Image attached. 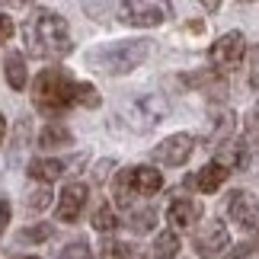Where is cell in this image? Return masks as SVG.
I'll use <instances>...</instances> for the list:
<instances>
[{"label": "cell", "instance_id": "6da1fadb", "mask_svg": "<svg viewBox=\"0 0 259 259\" xmlns=\"http://www.w3.org/2000/svg\"><path fill=\"white\" fill-rule=\"evenodd\" d=\"M26 45L38 58H64L71 52V29L55 10H38L26 23Z\"/></svg>", "mask_w": 259, "mask_h": 259}, {"label": "cell", "instance_id": "7a4b0ae2", "mask_svg": "<svg viewBox=\"0 0 259 259\" xmlns=\"http://www.w3.org/2000/svg\"><path fill=\"white\" fill-rule=\"evenodd\" d=\"M147 55H151V42L147 38H122V42H109L103 48H93L87 55V61L96 71L118 77V74H132Z\"/></svg>", "mask_w": 259, "mask_h": 259}, {"label": "cell", "instance_id": "3957f363", "mask_svg": "<svg viewBox=\"0 0 259 259\" xmlns=\"http://www.w3.org/2000/svg\"><path fill=\"white\" fill-rule=\"evenodd\" d=\"M74 83L64 71H58V67H48L35 77L32 83V99L35 106L42 109V112H64L67 106H74Z\"/></svg>", "mask_w": 259, "mask_h": 259}, {"label": "cell", "instance_id": "277c9868", "mask_svg": "<svg viewBox=\"0 0 259 259\" xmlns=\"http://www.w3.org/2000/svg\"><path fill=\"white\" fill-rule=\"evenodd\" d=\"M163 189V176L154 166H128L115 176V202L122 208H132L135 198H147Z\"/></svg>", "mask_w": 259, "mask_h": 259}, {"label": "cell", "instance_id": "5b68a950", "mask_svg": "<svg viewBox=\"0 0 259 259\" xmlns=\"http://www.w3.org/2000/svg\"><path fill=\"white\" fill-rule=\"evenodd\" d=\"M115 16L122 19L125 26L154 29V26L166 23V16H170V4H166V0H122Z\"/></svg>", "mask_w": 259, "mask_h": 259}, {"label": "cell", "instance_id": "8992f818", "mask_svg": "<svg viewBox=\"0 0 259 259\" xmlns=\"http://www.w3.org/2000/svg\"><path fill=\"white\" fill-rule=\"evenodd\" d=\"M166 112H170L166 99H163V96H154V93L138 96V99H132V103L122 109L125 122L132 125L135 132H151V128H157V125L166 118Z\"/></svg>", "mask_w": 259, "mask_h": 259}, {"label": "cell", "instance_id": "52a82bcc", "mask_svg": "<svg viewBox=\"0 0 259 259\" xmlns=\"http://www.w3.org/2000/svg\"><path fill=\"white\" fill-rule=\"evenodd\" d=\"M192 250L202 259H221L227 250H231V231H227V224L221 221V218L202 224L198 234L192 237Z\"/></svg>", "mask_w": 259, "mask_h": 259}, {"label": "cell", "instance_id": "ba28073f", "mask_svg": "<svg viewBox=\"0 0 259 259\" xmlns=\"http://www.w3.org/2000/svg\"><path fill=\"white\" fill-rule=\"evenodd\" d=\"M243 52H246L243 32H224V35L211 45V67H218L221 74H224V71H234V67H240Z\"/></svg>", "mask_w": 259, "mask_h": 259}, {"label": "cell", "instance_id": "9c48e42d", "mask_svg": "<svg viewBox=\"0 0 259 259\" xmlns=\"http://www.w3.org/2000/svg\"><path fill=\"white\" fill-rule=\"evenodd\" d=\"M231 221L246 234H259V198L253 192H234L231 205H227Z\"/></svg>", "mask_w": 259, "mask_h": 259}, {"label": "cell", "instance_id": "30bf717a", "mask_svg": "<svg viewBox=\"0 0 259 259\" xmlns=\"http://www.w3.org/2000/svg\"><path fill=\"white\" fill-rule=\"evenodd\" d=\"M195 151V138L192 135H170L166 141H160L154 147V160H160L163 166H183Z\"/></svg>", "mask_w": 259, "mask_h": 259}, {"label": "cell", "instance_id": "8fae6325", "mask_svg": "<svg viewBox=\"0 0 259 259\" xmlns=\"http://www.w3.org/2000/svg\"><path fill=\"white\" fill-rule=\"evenodd\" d=\"M205 208L198 198H189V195H179L170 202V208H166V218H170V224L176 227V231H195L198 221H202Z\"/></svg>", "mask_w": 259, "mask_h": 259}, {"label": "cell", "instance_id": "7c38bea8", "mask_svg": "<svg viewBox=\"0 0 259 259\" xmlns=\"http://www.w3.org/2000/svg\"><path fill=\"white\" fill-rule=\"evenodd\" d=\"M87 195H90V189L83 183H71V186H67L64 192L58 195V221L74 224L77 218H80L83 205H87Z\"/></svg>", "mask_w": 259, "mask_h": 259}, {"label": "cell", "instance_id": "4fadbf2b", "mask_svg": "<svg viewBox=\"0 0 259 259\" xmlns=\"http://www.w3.org/2000/svg\"><path fill=\"white\" fill-rule=\"evenodd\" d=\"M237 128V115L231 109H211L208 112V135H205V144L208 147H221L224 141H231Z\"/></svg>", "mask_w": 259, "mask_h": 259}, {"label": "cell", "instance_id": "5bb4252c", "mask_svg": "<svg viewBox=\"0 0 259 259\" xmlns=\"http://www.w3.org/2000/svg\"><path fill=\"white\" fill-rule=\"evenodd\" d=\"M218 163L221 166H227V170H237V166H240V170H246V166L253 163V144L246 141H237V144H221V151H218Z\"/></svg>", "mask_w": 259, "mask_h": 259}, {"label": "cell", "instance_id": "9a60e30c", "mask_svg": "<svg viewBox=\"0 0 259 259\" xmlns=\"http://www.w3.org/2000/svg\"><path fill=\"white\" fill-rule=\"evenodd\" d=\"M227 166H221L218 160H211L208 166H202L195 176H189V183H192L198 192H205V195H211V192H218V189L224 186V179H227Z\"/></svg>", "mask_w": 259, "mask_h": 259}, {"label": "cell", "instance_id": "2e32d148", "mask_svg": "<svg viewBox=\"0 0 259 259\" xmlns=\"http://www.w3.org/2000/svg\"><path fill=\"white\" fill-rule=\"evenodd\" d=\"M186 83H189V87H198L202 93H208L211 99H224V93H227V83H224V77H221V71H218V67H208V71L189 74Z\"/></svg>", "mask_w": 259, "mask_h": 259}, {"label": "cell", "instance_id": "e0dca14e", "mask_svg": "<svg viewBox=\"0 0 259 259\" xmlns=\"http://www.w3.org/2000/svg\"><path fill=\"white\" fill-rule=\"evenodd\" d=\"M4 74H7V83L13 87V90H26V80H29V74H26V58L19 55V52H10L4 58Z\"/></svg>", "mask_w": 259, "mask_h": 259}, {"label": "cell", "instance_id": "ac0fdd59", "mask_svg": "<svg viewBox=\"0 0 259 259\" xmlns=\"http://www.w3.org/2000/svg\"><path fill=\"white\" fill-rule=\"evenodd\" d=\"M67 166L61 160H32L29 163V176L38 179V183H55L58 176H64Z\"/></svg>", "mask_w": 259, "mask_h": 259}, {"label": "cell", "instance_id": "d6986e66", "mask_svg": "<svg viewBox=\"0 0 259 259\" xmlns=\"http://www.w3.org/2000/svg\"><path fill=\"white\" fill-rule=\"evenodd\" d=\"M74 141V135L67 132L64 125H45L42 135H38V147H45V151H52V147H67Z\"/></svg>", "mask_w": 259, "mask_h": 259}, {"label": "cell", "instance_id": "ffe728a7", "mask_svg": "<svg viewBox=\"0 0 259 259\" xmlns=\"http://www.w3.org/2000/svg\"><path fill=\"white\" fill-rule=\"evenodd\" d=\"M154 224H157V211L151 205H147V208H132V211H128V227H132L135 234L154 231Z\"/></svg>", "mask_w": 259, "mask_h": 259}, {"label": "cell", "instance_id": "44dd1931", "mask_svg": "<svg viewBox=\"0 0 259 259\" xmlns=\"http://www.w3.org/2000/svg\"><path fill=\"white\" fill-rule=\"evenodd\" d=\"M103 259H141V250L135 243H122V240H106L103 250H99Z\"/></svg>", "mask_w": 259, "mask_h": 259}, {"label": "cell", "instance_id": "7402d4cb", "mask_svg": "<svg viewBox=\"0 0 259 259\" xmlns=\"http://www.w3.org/2000/svg\"><path fill=\"white\" fill-rule=\"evenodd\" d=\"M176 253H179V237H176V231H163V234H157L151 256H154V259H173Z\"/></svg>", "mask_w": 259, "mask_h": 259}, {"label": "cell", "instance_id": "603a6c76", "mask_svg": "<svg viewBox=\"0 0 259 259\" xmlns=\"http://www.w3.org/2000/svg\"><path fill=\"white\" fill-rule=\"evenodd\" d=\"M83 10H87V16H93V19H109V16H115L118 13V4L122 0H80Z\"/></svg>", "mask_w": 259, "mask_h": 259}, {"label": "cell", "instance_id": "cb8c5ba5", "mask_svg": "<svg viewBox=\"0 0 259 259\" xmlns=\"http://www.w3.org/2000/svg\"><path fill=\"white\" fill-rule=\"evenodd\" d=\"M74 103L77 106H87V109H96L99 103H103V96H99V90L93 83H74Z\"/></svg>", "mask_w": 259, "mask_h": 259}, {"label": "cell", "instance_id": "d4e9b609", "mask_svg": "<svg viewBox=\"0 0 259 259\" xmlns=\"http://www.w3.org/2000/svg\"><path fill=\"white\" fill-rule=\"evenodd\" d=\"M52 234H55L52 224H32V227H26V231L19 234V240H23V243H42V240H48Z\"/></svg>", "mask_w": 259, "mask_h": 259}, {"label": "cell", "instance_id": "484cf974", "mask_svg": "<svg viewBox=\"0 0 259 259\" xmlns=\"http://www.w3.org/2000/svg\"><path fill=\"white\" fill-rule=\"evenodd\" d=\"M93 227L96 231H112V227H118V218H115V211L109 205H103V208H96V214H93Z\"/></svg>", "mask_w": 259, "mask_h": 259}, {"label": "cell", "instance_id": "4316f807", "mask_svg": "<svg viewBox=\"0 0 259 259\" xmlns=\"http://www.w3.org/2000/svg\"><path fill=\"white\" fill-rule=\"evenodd\" d=\"M26 205L32 208V211H42V208H48V205H52V189H48V186L42 183L38 189H32V192H29Z\"/></svg>", "mask_w": 259, "mask_h": 259}, {"label": "cell", "instance_id": "83f0119b", "mask_svg": "<svg viewBox=\"0 0 259 259\" xmlns=\"http://www.w3.org/2000/svg\"><path fill=\"white\" fill-rule=\"evenodd\" d=\"M58 259H93V253H90V246L83 240H74L64 250H58Z\"/></svg>", "mask_w": 259, "mask_h": 259}, {"label": "cell", "instance_id": "f1b7e54d", "mask_svg": "<svg viewBox=\"0 0 259 259\" xmlns=\"http://www.w3.org/2000/svg\"><path fill=\"white\" fill-rule=\"evenodd\" d=\"M246 80H250V90L259 93V45L250 48V64H246Z\"/></svg>", "mask_w": 259, "mask_h": 259}, {"label": "cell", "instance_id": "f546056e", "mask_svg": "<svg viewBox=\"0 0 259 259\" xmlns=\"http://www.w3.org/2000/svg\"><path fill=\"white\" fill-rule=\"evenodd\" d=\"M231 259H259V243H243L231 253Z\"/></svg>", "mask_w": 259, "mask_h": 259}, {"label": "cell", "instance_id": "4dcf8cb0", "mask_svg": "<svg viewBox=\"0 0 259 259\" xmlns=\"http://www.w3.org/2000/svg\"><path fill=\"white\" fill-rule=\"evenodd\" d=\"M13 19H10V16H4V13H0V45H4V42H10V35H13Z\"/></svg>", "mask_w": 259, "mask_h": 259}, {"label": "cell", "instance_id": "1f68e13d", "mask_svg": "<svg viewBox=\"0 0 259 259\" xmlns=\"http://www.w3.org/2000/svg\"><path fill=\"white\" fill-rule=\"evenodd\" d=\"M7 224H10V202H7V198H0V234L7 231Z\"/></svg>", "mask_w": 259, "mask_h": 259}, {"label": "cell", "instance_id": "d6a6232c", "mask_svg": "<svg viewBox=\"0 0 259 259\" xmlns=\"http://www.w3.org/2000/svg\"><path fill=\"white\" fill-rule=\"evenodd\" d=\"M0 4H4V7H26L29 0H0Z\"/></svg>", "mask_w": 259, "mask_h": 259}, {"label": "cell", "instance_id": "836d02e7", "mask_svg": "<svg viewBox=\"0 0 259 259\" xmlns=\"http://www.w3.org/2000/svg\"><path fill=\"white\" fill-rule=\"evenodd\" d=\"M4 135H7V118L0 115V141H4Z\"/></svg>", "mask_w": 259, "mask_h": 259}, {"label": "cell", "instance_id": "e575fe53", "mask_svg": "<svg viewBox=\"0 0 259 259\" xmlns=\"http://www.w3.org/2000/svg\"><path fill=\"white\" fill-rule=\"evenodd\" d=\"M19 259H38V256H19Z\"/></svg>", "mask_w": 259, "mask_h": 259}, {"label": "cell", "instance_id": "d590c367", "mask_svg": "<svg viewBox=\"0 0 259 259\" xmlns=\"http://www.w3.org/2000/svg\"><path fill=\"white\" fill-rule=\"evenodd\" d=\"M256 122H259V103H256Z\"/></svg>", "mask_w": 259, "mask_h": 259}, {"label": "cell", "instance_id": "8d00e7d4", "mask_svg": "<svg viewBox=\"0 0 259 259\" xmlns=\"http://www.w3.org/2000/svg\"><path fill=\"white\" fill-rule=\"evenodd\" d=\"M243 4H253V0H243Z\"/></svg>", "mask_w": 259, "mask_h": 259}, {"label": "cell", "instance_id": "74e56055", "mask_svg": "<svg viewBox=\"0 0 259 259\" xmlns=\"http://www.w3.org/2000/svg\"><path fill=\"white\" fill-rule=\"evenodd\" d=\"M208 4H211V0H208ZM211 7H214V4H211Z\"/></svg>", "mask_w": 259, "mask_h": 259}]
</instances>
